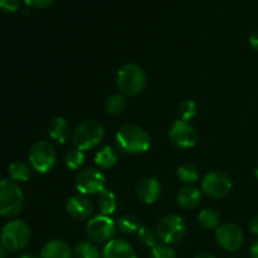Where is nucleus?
Segmentation results:
<instances>
[{
  "mask_svg": "<svg viewBox=\"0 0 258 258\" xmlns=\"http://www.w3.org/2000/svg\"><path fill=\"white\" fill-rule=\"evenodd\" d=\"M118 153L111 146H103L102 149L97 151L95 156V163L102 169H110L117 164Z\"/></svg>",
  "mask_w": 258,
  "mask_h": 258,
  "instance_id": "nucleus-19",
  "label": "nucleus"
},
{
  "mask_svg": "<svg viewBox=\"0 0 258 258\" xmlns=\"http://www.w3.org/2000/svg\"><path fill=\"white\" fill-rule=\"evenodd\" d=\"M72 251L67 242L62 239H52L42 247L40 258H71Z\"/></svg>",
  "mask_w": 258,
  "mask_h": 258,
  "instance_id": "nucleus-16",
  "label": "nucleus"
},
{
  "mask_svg": "<svg viewBox=\"0 0 258 258\" xmlns=\"http://www.w3.org/2000/svg\"><path fill=\"white\" fill-rule=\"evenodd\" d=\"M139 199L146 204H153L161 194V186L155 178H144L136 186Z\"/></svg>",
  "mask_w": 258,
  "mask_h": 258,
  "instance_id": "nucleus-14",
  "label": "nucleus"
},
{
  "mask_svg": "<svg viewBox=\"0 0 258 258\" xmlns=\"http://www.w3.org/2000/svg\"><path fill=\"white\" fill-rule=\"evenodd\" d=\"M24 2L28 7L37 8V9H44V8L52 5L54 0H24Z\"/></svg>",
  "mask_w": 258,
  "mask_h": 258,
  "instance_id": "nucleus-32",
  "label": "nucleus"
},
{
  "mask_svg": "<svg viewBox=\"0 0 258 258\" xmlns=\"http://www.w3.org/2000/svg\"><path fill=\"white\" fill-rule=\"evenodd\" d=\"M202 193L196 186L186 185L181 188L176 194V203L184 209H193L201 204Z\"/></svg>",
  "mask_w": 258,
  "mask_h": 258,
  "instance_id": "nucleus-17",
  "label": "nucleus"
},
{
  "mask_svg": "<svg viewBox=\"0 0 258 258\" xmlns=\"http://www.w3.org/2000/svg\"><path fill=\"white\" fill-rule=\"evenodd\" d=\"M20 8V0H0V10L4 13H15Z\"/></svg>",
  "mask_w": 258,
  "mask_h": 258,
  "instance_id": "nucleus-31",
  "label": "nucleus"
},
{
  "mask_svg": "<svg viewBox=\"0 0 258 258\" xmlns=\"http://www.w3.org/2000/svg\"><path fill=\"white\" fill-rule=\"evenodd\" d=\"M30 241V229L25 222L14 219L8 222L2 231V244L12 252L25 248Z\"/></svg>",
  "mask_w": 258,
  "mask_h": 258,
  "instance_id": "nucleus-5",
  "label": "nucleus"
},
{
  "mask_svg": "<svg viewBox=\"0 0 258 258\" xmlns=\"http://www.w3.org/2000/svg\"><path fill=\"white\" fill-rule=\"evenodd\" d=\"M116 197L110 189H103L100 194H98V208H100L101 213L103 216H110L116 211Z\"/></svg>",
  "mask_w": 258,
  "mask_h": 258,
  "instance_id": "nucleus-20",
  "label": "nucleus"
},
{
  "mask_svg": "<svg viewBox=\"0 0 258 258\" xmlns=\"http://www.w3.org/2000/svg\"><path fill=\"white\" fill-rule=\"evenodd\" d=\"M55 150L52 144L45 140L37 141L32 145L29 150V163L32 168L38 173H47L54 166Z\"/></svg>",
  "mask_w": 258,
  "mask_h": 258,
  "instance_id": "nucleus-6",
  "label": "nucleus"
},
{
  "mask_svg": "<svg viewBox=\"0 0 258 258\" xmlns=\"http://www.w3.org/2000/svg\"><path fill=\"white\" fill-rule=\"evenodd\" d=\"M73 258H102L97 247L91 242H81L73 251Z\"/></svg>",
  "mask_w": 258,
  "mask_h": 258,
  "instance_id": "nucleus-25",
  "label": "nucleus"
},
{
  "mask_svg": "<svg viewBox=\"0 0 258 258\" xmlns=\"http://www.w3.org/2000/svg\"><path fill=\"white\" fill-rule=\"evenodd\" d=\"M231 178L223 171H211L207 174L202 181V190L213 199L224 198L231 191Z\"/></svg>",
  "mask_w": 258,
  "mask_h": 258,
  "instance_id": "nucleus-8",
  "label": "nucleus"
},
{
  "mask_svg": "<svg viewBox=\"0 0 258 258\" xmlns=\"http://www.w3.org/2000/svg\"><path fill=\"white\" fill-rule=\"evenodd\" d=\"M150 135L136 125H123L116 134V145L121 153L136 155L150 148Z\"/></svg>",
  "mask_w": 258,
  "mask_h": 258,
  "instance_id": "nucleus-1",
  "label": "nucleus"
},
{
  "mask_svg": "<svg viewBox=\"0 0 258 258\" xmlns=\"http://www.w3.org/2000/svg\"><path fill=\"white\" fill-rule=\"evenodd\" d=\"M102 258H136V253L123 239H111L103 248Z\"/></svg>",
  "mask_w": 258,
  "mask_h": 258,
  "instance_id": "nucleus-15",
  "label": "nucleus"
},
{
  "mask_svg": "<svg viewBox=\"0 0 258 258\" xmlns=\"http://www.w3.org/2000/svg\"><path fill=\"white\" fill-rule=\"evenodd\" d=\"M106 178L100 170L93 168L80 171L76 178V188L83 196L100 194L105 189Z\"/></svg>",
  "mask_w": 258,
  "mask_h": 258,
  "instance_id": "nucleus-9",
  "label": "nucleus"
},
{
  "mask_svg": "<svg viewBox=\"0 0 258 258\" xmlns=\"http://www.w3.org/2000/svg\"><path fill=\"white\" fill-rule=\"evenodd\" d=\"M179 116L180 120L188 121L191 117H194L197 113V105L193 100H184L183 102L179 105Z\"/></svg>",
  "mask_w": 258,
  "mask_h": 258,
  "instance_id": "nucleus-29",
  "label": "nucleus"
},
{
  "mask_svg": "<svg viewBox=\"0 0 258 258\" xmlns=\"http://www.w3.org/2000/svg\"><path fill=\"white\" fill-rule=\"evenodd\" d=\"M116 83L121 92L126 96H136L144 91L146 86V75L140 66L127 63L118 70Z\"/></svg>",
  "mask_w": 258,
  "mask_h": 258,
  "instance_id": "nucleus-2",
  "label": "nucleus"
},
{
  "mask_svg": "<svg viewBox=\"0 0 258 258\" xmlns=\"http://www.w3.org/2000/svg\"><path fill=\"white\" fill-rule=\"evenodd\" d=\"M117 227L122 233L126 234H133L135 232H139L140 229V223H139V219L135 216H131V214H126L122 216L117 221Z\"/></svg>",
  "mask_w": 258,
  "mask_h": 258,
  "instance_id": "nucleus-26",
  "label": "nucleus"
},
{
  "mask_svg": "<svg viewBox=\"0 0 258 258\" xmlns=\"http://www.w3.org/2000/svg\"><path fill=\"white\" fill-rule=\"evenodd\" d=\"M9 175L13 181H27L32 176V171L28 164L23 161H15L10 164L9 166Z\"/></svg>",
  "mask_w": 258,
  "mask_h": 258,
  "instance_id": "nucleus-21",
  "label": "nucleus"
},
{
  "mask_svg": "<svg viewBox=\"0 0 258 258\" xmlns=\"http://www.w3.org/2000/svg\"><path fill=\"white\" fill-rule=\"evenodd\" d=\"M7 257V253H5V248L3 244H0V258H5Z\"/></svg>",
  "mask_w": 258,
  "mask_h": 258,
  "instance_id": "nucleus-37",
  "label": "nucleus"
},
{
  "mask_svg": "<svg viewBox=\"0 0 258 258\" xmlns=\"http://www.w3.org/2000/svg\"><path fill=\"white\" fill-rule=\"evenodd\" d=\"M176 175H178L179 180L183 181L184 184L190 185V184H194L196 181H198L199 171L196 165L186 163V164H183L181 166H179Z\"/></svg>",
  "mask_w": 258,
  "mask_h": 258,
  "instance_id": "nucleus-24",
  "label": "nucleus"
},
{
  "mask_svg": "<svg viewBox=\"0 0 258 258\" xmlns=\"http://www.w3.org/2000/svg\"><path fill=\"white\" fill-rule=\"evenodd\" d=\"M251 258H258V241H256L253 244H252Z\"/></svg>",
  "mask_w": 258,
  "mask_h": 258,
  "instance_id": "nucleus-35",
  "label": "nucleus"
},
{
  "mask_svg": "<svg viewBox=\"0 0 258 258\" xmlns=\"http://www.w3.org/2000/svg\"><path fill=\"white\" fill-rule=\"evenodd\" d=\"M24 207L23 191L13 180H0V216L13 218Z\"/></svg>",
  "mask_w": 258,
  "mask_h": 258,
  "instance_id": "nucleus-3",
  "label": "nucleus"
},
{
  "mask_svg": "<svg viewBox=\"0 0 258 258\" xmlns=\"http://www.w3.org/2000/svg\"><path fill=\"white\" fill-rule=\"evenodd\" d=\"M256 178L258 179V169H257V170H256Z\"/></svg>",
  "mask_w": 258,
  "mask_h": 258,
  "instance_id": "nucleus-39",
  "label": "nucleus"
},
{
  "mask_svg": "<svg viewBox=\"0 0 258 258\" xmlns=\"http://www.w3.org/2000/svg\"><path fill=\"white\" fill-rule=\"evenodd\" d=\"M106 112L111 116H117L126 108V100L122 95L120 93H115L111 95L110 97L106 100L105 102Z\"/></svg>",
  "mask_w": 258,
  "mask_h": 258,
  "instance_id": "nucleus-23",
  "label": "nucleus"
},
{
  "mask_svg": "<svg viewBox=\"0 0 258 258\" xmlns=\"http://www.w3.org/2000/svg\"><path fill=\"white\" fill-rule=\"evenodd\" d=\"M217 243L228 252H236L244 242V234L242 229L234 223H223L216 231Z\"/></svg>",
  "mask_w": 258,
  "mask_h": 258,
  "instance_id": "nucleus-11",
  "label": "nucleus"
},
{
  "mask_svg": "<svg viewBox=\"0 0 258 258\" xmlns=\"http://www.w3.org/2000/svg\"><path fill=\"white\" fill-rule=\"evenodd\" d=\"M249 44H251V47L253 48L254 50L258 52V29L254 30L251 34V37H249Z\"/></svg>",
  "mask_w": 258,
  "mask_h": 258,
  "instance_id": "nucleus-33",
  "label": "nucleus"
},
{
  "mask_svg": "<svg viewBox=\"0 0 258 258\" xmlns=\"http://www.w3.org/2000/svg\"><path fill=\"white\" fill-rule=\"evenodd\" d=\"M169 138L176 148L189 149L197 144L198 133L188 121L176 120L169 130Z\"/></svg>",
  "mask_w": 258,
  "mask_h": 258,
  "instance_id": "nucleus-12",
  "label": "nucleus"
},
{
  "mask_svg": "<svg viewBox=\"0 0 258 258\" xmlns=\"http://www.w3.org/2000/svg\"><path fill=\"white\" fill-rule=\"evenodd\" d=\"M138 233H139V238H140V241L143 242V244H145L146 247H151V248H154V247L159 244L158 233H155L154 229H151L150 227H146V226L140 227Z\"/></svg>",
  "mask_w": 258,
  "mask_h": 258,
  "instance_id": "nucleus-27",
  "label": "nucleus"
},
{
  "mask_svg": "<svg viewBox=\"0 0 258 258\" xmlns=\"http://www.w3.org/2000/svg\"><path fill=\"white\" fill-rule=\"evenodd\" d=\"M150 258H176V254L168 244H158L151 251Z\"/></svg>",
  "mask_w": 258,
  "mask_h": 258,
  "instance_id": "nucleus-30",
  "label": "nucleus"
},
{
  "mask_svg": "<svg viewBox=\"0 0 258 258\" xmlns=\"http://www.w3.org/2000/svg\"><path fill=\"white\" fill-rule=\"evenodd\" d=\"M194 258H216L213 256V254H211V253H206V252H203V253H199V254H197L196 257Z\"/></svg>",
  "mask_w": 258,
  "mask_h": 258,
  "instance_id": "nucleus-36",
  "label": "nucleus"
},
{
  "mask_svg": "<svg viewBox=\"0 0 258 258\" xmlns=\"http://www.w3.org/2000/svg\"><path fill=\"white\" fill-rule=\"evenodd\" d=\"M48 133H49V136L54 141L59 144H64L70 140L71 136V128L70 125H68L67 121L63 117H54L49 122V126H48Z\"/></svg>",
  "mask_w": 258,
  "mask_h": 258,
  "instance_id": "nucleus-18",
  "label": "nucleus"
},
{
  "mask_svg": "<svg viewBox=\"0 0 258 258\" xmlns=\"http://www.w3.org/2000/svg\"><path fill=\"white\" fill-rule=\"evenodd\" d=\"M86 233L97 243H105L110 242L116 233V226L111 218L107 216H97L90 219L86 226Z\"/></svg>",
  "mask_w": 258,
  "mask_h": 258,
  "instance_id": "nucleus-10",
  "label": "nucleus"
},
{
  "mask_svg": "<svg viewBox=\"0 0 258 258\" xmlns=\"http://www.w3.org/2000/svg\"><path fill=\"white\" fill-rule=\"evenodd\" d=\"M249 231L253 234H256V236H258V216L253 217V218L251 219V222H249Z\"/></svg>",
  "mask_w": 258,
  "mask_h": 258,
  "instance_id": "nucleus-34",
  "label": "nucleus"
},
{
  "mask_svg": "<svg viewBox=\"0 0 258 258\" xmlns=\"http://www.w3.org/2000/svg\"><path fill=\"white\" fill-rule=\"evenodd\" d=\"M156 233L164 244L178 243L185 234V224L181 217L176 214H168L164 216L158 223Z\"/></svg>",
  "mask_w": 258,
  "mask_h": 258,
  "instance_id": "nucleus-7",
  "label": "nucleus"
},
{
  "mask_svg": "<svg viewBox=\"0 0 258 258\" xmlns=\"http://www.w3.org/2000/svg\"><path fill=\"white\" fill-rule=\"evenodd\" d=\"M103 135H105V130L98 121L86 120L81 122L73 131L72 143L78 150H90L101 143Z\"/></svg>",
  "mask_w": 258,
  "mask_h": 258,
  "instance_id": "nucleus-4",
  "label": "nucleus"
},
{
  "mask_svg": "<svg viewBox=\"0 0 258 258\" xmlns=\"http://www.w3.org/2000/svg\"><path fill=\"white\" fill-rule=\"evenodd\" d=\"M198 222L206 229L218 228L219 223H221V216L214 209H204L199 213Z\"/></svg>",
  "mask_w": 258,
  "mask_h": 258,
  "instance_id": "nucleus-22",
  "label": "nucleus"
},
{
  "mask_svg": "<svg viewBox=\"0 0 258 258\" xmlns=\"http://www.w3.org/2000/svg\"><path fill=\"white\" fill-rule=\"evenodd\" d=\"M20 258H35L34 256H32V254H23Z\"/></svg>",
  "mask_w": 258,
  "mask_h": 258,
  "instance_id": "nucleus-38",
  "label": "nucleus"
},
{
  "mask_svg": "<svg viewBox=\"0 0 258 258\" xmlns=\"http://www.w3.org/2000/svg\"><path fill=\"white\" fill-rule=\"evenodd\" d=\"M66 211L75 219H87L93 212L92 202L83 194L73 196L66 202Z\"/></svg>",
  "mask_w": 258,
  "mask_h": 258,
  "instance_id": "nucleus-13",
  "label": "nucleus"
},
{
  "mask_svg": "<svg viewBox=\"0 0 258 258\" xmlns=\"http://www.w3.org/2000/svg\"><path fill=\"white\" fill-rule=\"evenodd\" d=\"M83 161H85V154H83V151L78 150V149H72L64 156L66 165H67V168L72 169V170L80 168Z\"/></svg>",
  "mask_w": 258,
  "mask_h": 258,
  "instance_id": "nucleus-28",
  "label": "nucleus"
}]
</instances>
